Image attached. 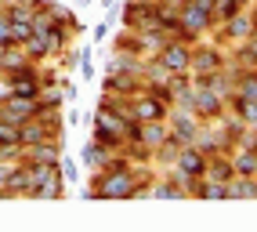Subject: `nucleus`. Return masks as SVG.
Returning a JSON list of instances; mask_svg holds the SVG:
<instances>
[{"label": "nucleus", "mask_w": 257, "mask_h": 232, "mask_svg": "<svg viewBox=\"0 0 257 232\" xmlns=\"http://www.w3.org/2000/svg\"><path fill=\"white\" fill-rule=\"evenodd\" d=\"M152 196H156V200H181V196H188V192H185V185H181V178L170 174V178H163V181L152 185Z\"/></svg>", "instance_id": "obj_9"}, {"label": "nucleus", "mask_w": 257, "mask_h": 232, "mask_svg": "<svg viewBox=\"0 0 257 232\" xmlns=\"http://www.w3.org/2000/svg\"><path fill=\"white\" fill-rule=\"evenodd\" d=\"M4 15H8L11 22H26V26H33V19H37V11H33L29 0H15V4H8Z\"/></svg>", "instance_id": "obj_12"}, {"label": "nucleus", "mask_w": 257, "mask_h": 232, "mask_svg": "<svg viewBox=\"0 0 257 232\" xmlns=\"http://www.w3.org/2000/svg\"><path fill=\"white\" fill-rule=\"evenodd\" d=\"M101 156H105V153H98V142H91L87 149H83V163H87V167H94V171H98Z\"/></svg>", "instance_id": "obj_14"}, {"label": "nucleus", "mask_w": 257, "mask_h": 232, "mask_svg": "<svg viewBox=\"0 0 257 232\" xmlns=\"http://www.w3.org/2000/svg\"><path fill=\"white\" fill-rule=\"evenodd\" d=\"M221 65H225L221 51H214V47H196L188 69H196V73H221Z\"/></svg>", "instance_id": "obj_6"}, {"label": "nucleus", "mask_w": 257, "mask_h": 232, "mask_svg": "<svg viewBox=\"0 0 257 232\" xmlns=\"http://www.w3.org/2000/svg\"><path fill=\"white\" fill-rule=\"evenodd\" d=\"M156 62L167 65L170 73H188V65H192V47H188L185 40H167V44L160 47Z\"/></svg>", "instance_id": "obj_2"}, {"label": "nucleus", "mask_w": 257, "mask_h": 232, "mask_svg": "<svg viewBox=\"0 0 257 232\" xmlns=\"http://www.w3.org/2000/svg\"><path fill=\"white\" fill-rule=\"evenodd\" d=\"M203 171H207V156H203L192 142H188V145H181V149H178V156H174V174L181 178L185 192H188V181L203 178Z\"/></svg>", "instance_id": "obj_1"}, {"label": "nucleus", "mask_w": 257, "mask_h": 232, "mask_svg": "<svg viewBox=\"0 0 257 232\" xmlns=\"http://www.w3.org/2000/svg\"><path fill=\"white\" fill-rule=\"evenodd\" d=\"M167 112H170V105L160 102V98H152V94L134 98V102H131V116H134V120H142V124H149V120H167Z\"/></svg>", "instance_id": "obj_4"}, {"label": "nucleus", "mask_w": 257, "mask_h": 232, "mask_svg": "<svg viewBox=\"0 0 257 232\" xmlns=\"http://www.w3.org/2000/svg\"><path fill=\"white\" fill-rule=\"evenodd\" d=\"M101 8H116V0H101Z\"/></svg>", "instance_id": "obj_17"}, {"label": "nucleus", "mask_w": 257, "mask_h": 232, "mask_svg": "<svg viewBox=\"0 0 257 232\" xmlns=\"http://www.w3.org/2000/svg\"><path fill=\"white\" fill-rule=\"evenodd\" d=\"M22 51H26V58L29 62H37V58H47L55 47H51V40L44 37V33H29V40L22 44Z\"/></svg>", "instance_id": "obj_10"}, {"label": "nucleus", "mask_w": 257, "mask_h": 232, "mask_svg": "<svg viewBox=\"0 0 257 232\" xmlns=\"http://www.w3.org/2000/svg\"><path fill=\"white\" fill-rule=\"evenodd\" d=\"M94 4V0H76V8H91Z\"/></svg>", "instance_id": "obj_16"}, {"label": "nucleus", "mask_w": 257, "mask_h": 232, "mask_svg": "<svg viewBox=\"0 0 257 232\" xmlns=\"http://www.w3.org/2000/svg\"><path fill=\"white\" fill-rule=\"evenodd\" d=\"M91 37H94V44H101V40H105V37H109V22H98V26H94V33H91Z\"/></svg>", "instance_id": "obj_15"}, {"label": "nucleus", "mask_w": 257, "mask_h": 232, "mask_svg": "<svg viewBox=\"0 0 257 232\" xmlns=\"http://www.w3.org/2000/svg\"><path fill=\"white\" fill-rule=\"evenodd\" d=\"M225 26V33L232 40H250L253 37V15H246V11H239V15H232L228 22H221Z\"/></svg>", "instance_id": "obj_7"}, {"label": "nucleus", "mask_w": 257, "mask_h": 232, "mask_svg": "<svg viewBox=\"0 0 257 232\" xmlns=\"http://www.w3.org/2000/svg\"><path fill=\"white\" fill-rule=\"evenodd\" d=\"M232 167H235V174L253 178V174H257V149H253V145H243V149L232 156Z\"/></svg>", "instance_id": "obj_8"}, {"label": "nucleus", "mask_w": 257, "mask_h": 232, "mask_svg": "<svg viewBox=\"0 0 257 232\" xmlns=\"http://www.w3.org/2000/svg\"><path fill=\"white\" fill-rule=\"evenodd\" d=\"M58 174H62L65 185H76V181H80V167H76V163L65 156V153H62V160H58Z\"/></svg>", "instance_id": "obj_13"}, {"label": "nucleus", "mask_w": 257, "mask_h": 232, "mask_svg": "<svg viewBox=\"0 0 257 232\" xmlns=\"http://www.w3.org/2000/svg\"><path fill=\"white\" fill-rule=\"evenodd\" d=\"M203 178H210V181H228L235 178V167H232V156H225V153H214V156H207V171H203Z\"/></svg>", "instance_id": "obj_5"}, {"label": "nucleus", "mask_w": 257, "mask_h": 232, "mask_svg": "<svg viewBox=\"0 0 257 232\" xmlns=\"http://www.w3.org/2000/svg\"><path fill=\"white\" fill-rule=\"evenodd\" d=\"M167 124H170V135H174L181 145L199 138V116L192 109H188V112H167Z\"/></svg>", "instance_id": "obj_3"}, {"label": "nucleus", "mask_w": 257, "mask_h": 232, "mask_svg": "<svg viewBox=\"0 0 257 232\" xmlns=\"http://www.w3.org/2000/svg\"><path fill=\"white\" fill-rule=\"evenodd\" d=\"M235 94L246 98V102H257V69H246L243 65V76H239V84H235Z\"/></svg>", "instance_id": "obj_11"}]
</instances>
